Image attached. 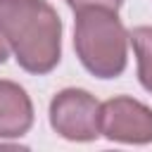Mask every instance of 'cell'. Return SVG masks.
<instances>
[{"label": "cell", "instance_id": "obj_1", "mask_svg": "<svg viewBox=\"0 0 152 152\" xmlns=\"http://www.w3.org/2000/svg\"><path fill=\"white\" fill-rule=\"evenodd\" d=\"M0 28L17 64L36 76L62 59V19L48 0H0Z\"/></svg>", "mask_w": 152, "mask_h": 152}, {"label": "cell", "instance_id": "obj_2", "mask_svg": "<svg viewBox=\"0 0 152 152\" xmlns=\"http://www.w3.org/2000/svg\"><path fill=\"white\" fill-rule=\"evenodd\" d=\"M128 31L116 10L86 7L74 19V50L78 62L95 78H116L128 64Z\"/></svg>", "mask_w": 152, "mask_h": 152}, {"label": "cell", "instance_id": "obj_3", "mask_svg": "<svg viewBox=\"0 0 152 152\" xmlns=\"http://www.w3.org/2000/svg\"><path fill=\"white\" fill-rule=\"evenodd\" d=\"M102 102L83 88H64L50 100V126L57 135L71 142H93L100 131Z\"/></svg>", "mask_w": 152, "mask_h": 152}, {"label": "cell", "instance_id": "obj_4", "mask_svg": "<svg viewBox=\"0 0 152 152\" xmlns=\"http://www.w3.org/2000/svg\"><path fill=\"white\" fill-rule=\"evenodd\" d=\"M100 131L112 142L150 145L152 142V107L135 97L116 95L102 102Z\"/></svg>", "mask_w": 152, "mask_h": 152}, {"label": "cell", "instance_id": "obj_5", "mask_svg": "<svg viewBox=\"0 0 152 152\" xmlns=\"http://www.w3.org/2000/svg\"><path fill=\"white\" fill-rule=\"evenodd\" d=\"M33 126V102L28 93L7 78H0V140L21 138Z\"/></svg>", "mask_w": 152, "mask_h": 152}, {"label": "cell", "instance_id": "obj_6", "mask_svg": "<svg viewBox=\"0 0 152 152\" xmlns=\"http://www.w3.org/2000/svg\"><path fill=\"white\" fill-rule=\"evenodd\" d=\"M131 45L138 59V78L140 86L152 93V26H135L131 33Z\"/></svg>", "mask_w": 152, "mask_h": 152}, {"label": "cell", "instance_id": "obj_7", "mask_svg": "<svg viewBox=\"0 0 152 152\" xmlns=\"http://www.w3.org/2000/svg\"><path fill=\"white\" fill-rule=\"evenodd\" d=\"M66 5L78 12V10H86V7H104V10H119L124 5V0H66Z\"/></svg>", "mask_w": 152, "mask_h": 152}, {"label": "cell", "instance_id": "obj_8", "mask_svg": "<svg viewBox=\"0 0 152 152\" xmlns=\"http://www.w3.org/2000/svg\"><path fill=\"white\" fill-rule=\"evenodd\" d=\"M10 55H12V48H10V43H7V38H5V33H2V28H0V64H5Z\"/></svg>", "mask_w": 152, "mask_h": 152}]
</instances>
